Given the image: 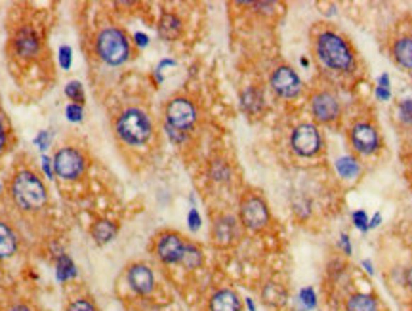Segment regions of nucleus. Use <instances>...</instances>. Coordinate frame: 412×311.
Masks as SVG:
<instances>
[{"mask_svg":"<svg viewBox=\"0 0 412 311\" xmlns=\"http://www.w3.org/2000/svg\"><path fill=\"white\" fill-rule=\"evenodd\" d=\"M351 220H353V225H355L359 231H368V214L365 210H355L353 214H351Z\"/></svg>","mask_w":412,"mask_h":311,"instance_id":"7c9ffc66","label":"nucleus"},{"mask_svg":"<svg viewBox=\"0 0 412 311\" xmlns=\"http://www.w3.org/2000/svg\"><path fill=\"white\" fill-rule=\"evenodd\" d=\"M13 52L21 59H31L40 52V38L33 27H21L13 35Z\"/></svg>","mask_w":412,"mask_h":311,"instance_id":"2eb2a0df","label":"nucleus"},{"mask_svg":"<svg viewBox=\"0 0 412 311\" xmlns=\"http://www.w3.org/2000/svg\"><path fill=\"white\" fill-rule=\"evenodd\" d=\"M35 141H37V146L40 149H48V146H50V136H48V132H40Z\"/></svg>","mask_w":412,"mask_h":311,"instance_id":"4c0bfd02","label":"nucleus"},{"mask_svg":"<svg viewBox=\"0 0 412 311\" xmlns=\"http://www.w3.org/2000/svg\"><path fill=\"white\" fill-rule=\"evenodd\" d=\"M261 298H264L266 305L279 310V307H283L288 302V293H286V288L281 283L269 281L261 288Z\"/></svg>","mask_w":412,"mask_h":311,"instance_id":"6ab92c4d","label":"nucleus"},{"mask_svg":"<svg viewBox=\"0 0 412 311\" xmlns=\"http://www.w3.org/2000/svg\"><path fill=\"white\" fill-rule=\"evenodd\" d=\"M114 134L126 146H146L153 136L151 117L140 107L124 109L114 119Z\"/></svg>","mask_w":412,"mask_h":311,"instance_id":"7ed1b4c3","label":"nucleus"},{"mask_svg":"<svg viewBox=\"0 0 412 311\" xmlns=\"http://www.w3.org/2000/svg\"><path fill=\"white\" fill-rule=\"evenodd\" d=\"M376 98H378L380 102H387V100L392 98V90L382 88V86H376Z\"/></svg>","mask_w":412,"mask_h":311,"instance_id":"58836bf2","label":"nucleus"},{"mask_svg":"<svg viewBox=\"0 0 412 311\" xmlns=\"http://www.w3.org/2000/svg\"><path fill=\"white\" fill-rule=\"evenodd\" d=\"M300 302L304 305L305 310H315L317 307V294H315V288L313 286H304L300 291Z\"/></svg>","mask_w":412,"mask_h":311,"instance_id":"c756f323","label":"nucleus"},{"mask_svg":"<svg viewBox=\"0 0 412 311\" xmlns=\"http://www.w3.org/2000/svg\"><path fill=\"white\" fill-rule=\"evenodd\" d=\"M134 40H136V46H140V48H146L149 45V37L143 35V33H136L134 35Z\"/></svg>","mask_w":412,"mask_h":311,"instance_id":"ea45409f","label":"nucleus"},{"mask_svg":"<svg viewBox=\"0 0 412 311\" xmlns=\"http://www.w3.org/2000/svg\"><path fill=\"white\" fill-rule=\"evenodd\" d=\"M182 266L187 269V271H195L199 267L204 264V254H203V248L195 245V242H185V250L184 256H182V262H179Z\"/></svg>","mask_w":412,"mask_h":311,"instance_id":"b1692460","label":"nucleus"},{"mask_svg":"<svg viewBox=\"0 0 412 311\" xmlns=\"http://www.w3.org/2000/svg\"><path fill=\"white\" fill-rule=\"evenodd\" d=\"M165 121L168 128L187 134L199 121L197 105L187 95H174L165 105Z\"/></svg>","mask_w":412,"mask_h":311,"instance_id":"423d86ee","label":"nucleus"},{"mask_svg":"<svg viewBox=\"0 0 412 311\" xmlns=\"http://www.w3.org/2000/svg\"><path fill=\"white\" fill-rule=\"evenodd\" d=\"M166 130H168V138H170L174 143H182V141L187 138V134L185 132H179V130H174V128H168L166 127Z\"/></svg>","mask_w":412,"mask_h":311,"instance_id":"c9c22d12","label":"nucleus"},{"mask_svg":"<svg viewBox=\"0 0 412 311\" xmlns=\"http://www.w3.org/2000/svg\"><path fill=\"white\" fill-rule=\"evenodd\" d=\"M313 52L319 65L334 75H351L357 71V54L342 33L323 27L313 35Z\"/></svg>","mask_w":412,"mask_h":311,"instance_id":"f257e3e1","label":"nucleus"},{"mask_svg":"<svg viewBox=\"0 0 412 311\" xmlns=\"http://www.w3.org/2000/svg\"><path fill=\"white\" fill-rule=\"evenodd\" d=\"M126 283L138 296H149L155 291V274L147 264L136 262L126 269Z\"/></svg>","mask_w":412,"mask_h":311,"instance_id":"4468645a","label":"nucleus"},{"mask_svg":"<svg viewBox=\"0 0 412 311\" xmlns=\"http://www.w3.org/2000/svg\"><path fill=\"white\" fill-rule=\"evenodd\" d=\"M348 138L351 147H353V151L359 153V155H375L376 151H380V132H378V128L372 122H355L353 127L349 128Z\"/></svg>","mask_w":412,"mask_h":311,"instance_id":"9d476101","label":"nucleus"},{"mask_svg":"<svg viewBox=\"0 0 412 311\" xmlns=\"http://www.w3.org/2000/svg\"><path fill=\"white\" fill-rule=\"evenodd\" d=\"M247 305H248V311H256V305H254V302L250 298H247Z\"/></svg>","mask_w":412,"mask_h":311,"instance_id":"09e8293b","label":"nucleus"},{"mask_svg":"<svg viewBox=\"0 0 412 311\" xmlns=\"http://www.w3.org/2000/svg\"><path fill=\"white\" fill-rule=\"evenodd\" d=\"M65 95L69 98L71 103H76V105H83L84 103V90L83 84L78 81H71L67 86H65Z\"/></svg>","mask_w":412,"mask_h":311,"instance_id":"c85d7f7f","label":"nucleus"},{"mask_svg":"<svg viewBox=\"0 0 412 311\" xmlns=\"http://www.w3.org/2000/svg\"><path fill=\"white\" fill-rule=\"evenodd\" d=\"M42 166H45V170H46V176H48V178H52V170H50V160L46 159H42Z\"/></svg>","mask_w":412,"mask_h":311,"instance_id":"de8ad7c7","label":"nucleus"},{"mask_svg":"<svg viewBox=\"0 0 412 311\" xmlns=\"http://www.w3.org/2000/svg\"><path fill=\"white\" fill-rule=\"evenodd\" d=\"M392 56H394L395 64L403 67L406 71H412V37L405 35L394 40L392 46Z\"/></svg>","mask_w":412,"mask_h":311,"instance_id":"a211bd4d","label":"nucleus"},{"mask_svg":"<svg viewBox=\"0 0 412 311\" xmlns=\"http://www.w3.org/2000/svg\"><path fill=\"white\" fill-rule=\"evenodd\" d=\"M378 86H382V88H389V75H387V73H384V75L380 76Z\"/></svg>","mask_w":412,"mask_h":311,"instance_id":"c03bdc74","label":"nucleus"},{"mask_svg":"<svg viewBox=\"0 0 412 311\" xmlns=\"http://www.w3.org/2000/svg\"><path fill=\"white\" fill-rule=\"evenodd\" d=\"M340 248H342L343 254H346V256H349L351 252H353V248H351V242H349V237L346 235V233H342V235H340Z\"/></svg>","mask_w":412,"mask_h":311,"instance_id":"e433bc0d","label":"nucleus"},{"mask_svg":"<svg viewBox=\"0 0 412 311\" xmlns=\"http://www.w3.org/2000/svg\"><path fill=\"white\" fill-rule=\"evenodd\" d=\"M241 107L245 113L258 115L264 109V92L256 86H248L241 94Z\"/></svg>","mask_w":412,"mask_h":311,"instance_id":"4be33fe9","label":"nucleus"},{"mask_svg":"<svg viewBox=\"0 0 412 311\" xmlns=\"http://www.w3.org/2000/svg\"><path fill=\"white\" fill-rule=\"evenodd\" d=\"M4 149H6V128L0 121V153L4 151Z\"/></svg>","mask_w":412,"mask_h":311,"instance_id":"a19ab883","label":"nucleus"},{"mask_svg":"<svg viewBox=\"0 0 412 311\" xmlns=\"http://www.w3.org/2000/svg\"><path fill=\"white\" fill-rule=\"evenodd\" d=\"M208 311H242V300L233 288H218L216 293L210 294Z\"/></svg>","mask_w":412,"mask_h":311,"instance_id":"dca6fc26","label":"nucleus"},{"mask_svg":"<svg viewBox=\"0 0 412 311\" xmlns=\"http://www.w3.org/2000/svg\"><path fill=\"white\" fill-rule=\"evenodd\" d=\"M184 33V21L179 18L178 13L174 12H165L159 19V35L160 38H165L168 42L172 40H178Z\"/></svg>","mask_w":412,"mask_h":311,"instance_id":"f3484780","label":"nucleus"},{"mask_svg":"<svg viewBox=\"0 0 412 311\" xmlns=\"http://www.w3.org/2000/svg\"><path fill=\"white\" fill-rule=\"evenodd\" d=\"M290 149L304 159L315 157L323 149V136L319 132V128L311 122L298 124L290 134Z\"/></svg>","mask_w":412,"mask_h":311,"instance_id":"1a4fd4ad","label":"nucleus"},{"mask_svg":"<svg viewBox=\"0 0 412 311\" xmlns=\"http://www.w3.org/2000/svg\"><path fill=\"white\" fill-rule=\"evenodd\" d=\"M187 222H189L191 231H199L201 228V214L197 212V209L189 210V216H187Z\"/></svg>","mask_w":412,"mask_h":311,"instance_id":"f704fd0d","label":"nucleus"},{"mask_svg":"<svg viewBox=\"0 0 412 311\" xmlns=\"http://www.w3.org/2000/svg\"><path fill=\"white\" fill-rule=\"evenodd\" d=\"M185 239L178 231H163L157 241H155V256L159 258L160 264L165 266H176L182 262L185 250Z\"/></svg>","mask_w":412,"mask_h":311,"instance_id":"f8f14e48","label":"nucleus"},{"mask_svg":"<svg viewBox=\"0 0 412 311\" xmlns=\"http://www.w3.org/2000/svg\"><path fill=\"white\" fill-rule=\"evenodd\" d=\"M6 311H33L27 304H13L12 307H8Z\"/></svg>","mask_w":412,"mask_h":311,"instance_id":"37998d69","label":"nucleus"},{"mask_svg":"<svg viewBox=\"0 0 412 311\" xmlns=\"http://www.w3.org/2000/svg\"><path fill=\"white\" fill-rule=\"evenodd\" d=\"M399 119L401 122L412 127V100H403L399 103Z\"/></svg>","mask_w":412,"mask_h":311,"instance_id":"2f4dec72","label":"nucleus"},{"mask_svg":"<svg viewBox=\"0 0 412 311\" xmlns=\"http://www.w3.org/2000/svg\"><path fill=\"white\" fill-rule=\"evenodd\" d=\"M269 84L275 94L283 98V100H296L302 90H304V83L298 76V73L292 69L290 65H279L275 67L269 76Z\"/></svg>","mask_w":412,"mask_h":311,"instance_id":"9b49d317","label":"nucleus"},{"mask_svg":"<svg viewBox=\"0 0 412 311\" xmlns=\"http://www.w3.org/2000/svg\"><path fill=\"white\" fill-rule=\"evenodd\" d=\"M71 54H73V52H71L69 46H61V50H59V64H61L64 69H69L71 67V59H73Z\"/></svg>","mask_w":412,"mask_h":311,"instance_id":"72a5a7b5","label":"nucleus"},{"mask_svg":"<svg viewBox=\"0 0 412 311\" xmlns=\"http://www.w3.org/2000/svg\"><path fill=\"white\" fill-rule=\"evenodd\" d=\"M67 119L71 122H81L83 121V105H76V103H69L67 105Z\"/></svg>","mask_w":412,"mask_h":311,"instance_id":"473e14b6","label":"nucleus"},{"mask_svg":"<svg viewBox=\"0 0 412 311\" xmlns=\"http://www.w3.org/2000/svg\"><path fill=\"white\" fill-rule=\"evenodd\" d=\"M18 252V235L12 225L0 220V260H8Z\"/></svg>","mask_w":412,"mask_h":311,"instance_id":"412c9836","label":"nucleus"},{"mask_svg":"<svg viewBox=\"0 0 412 311\" xmlns=\"http://www.w3.org/2000/svg\"><path fill=\"white\" fill-rule=\"evenodd\" d=\"M119 233V223L111 222V220H98V222L90 228V235L95 241V245H109Z\"/></svg>","mask_w":412,"mask_h":311,"instance_id":"aec40b11","label":"nucleus"},{"mask_svg":"<svg viewBox=\"0 0 412 311\" xmlns=\"http://www.w3.org/2000/svg\"><path fill=\"white\" fill-rule=\"evenodd\" d=\"M311 117L321 124H332L342 115V102L332 90H315L310 98Z\"/></svg>","mask_w":412,"mask_h":311,"instance_id":"0eeeda50","label":"nucleus"},{"mask_svg":"<svg viewBox=\"0 0 412 311\" xmlns=\"http://www.w3.org/2000/svg\"><path fill=\"white\" fill-rule=\"evenodd\" d=\"M65 311H100L94 300L88 296H75L69 300V304L65 305Z\"/></svg>","mask_w":412,"mask_h":311,"instance_id":"cd10ccee","label":"nucleus"},{"mask_svg":"<svg viewBox=\"0 0 412 311\" xmlns=\"http://www.w3.org/2000/svg\"><path fill=\"white\" fill-rule=\"evenodd\" d=\"M363 267H365V269H367L370 275H375V269H372V262L370 260H363Z\"/></svg>","mask_w":412,"mask_h":311,"instance_id":"49530a36","label":"nucleus"},{"mask_svg":"<svg viewBox=\"0 0 412 311\" xmlns=\"http://www.w3.org/2000/svg\"><path fill=\"white\" fill-rule=\"evenodd\" d=\"M334 166H336L338 176L343 180H355L357 176L361 174V165H359V160H357L355 157H351V155L340 157Z\"/></svg>","mask_w":412,"mask_h":311,"instance_id":"a878e982","label":"nucleus"},{"mask_svg":"<svg viewBox=\"0 0 412 311\" xmlns=\"http://www.w3.org/2000/svg\"><path fill=\"white\" fill-rule=\"evenodd\" d=\"M405 283H406V286H408V288H412V266L405 271Z\"/></svg>","mask_w":412,"mask_h":311,"instance_id":"a18cd8bd","label":"nucleus"},{"mask_svg":"<svg viewBox=\"0 0 412 311\" xmlns=\"http://www.w3.org/2000/svg\"><path fill=\"white\" fill-rule=\"evenodd\" d=\"M346 311H380V305L372 294L357 293L346 300Z\"/></svg>","mask_w":412,"mask_h":311,"instance_id":"5701e85b","label":"nucleus"},{"mask_svg":"<svg viewBox=\"0 0 412 311\" xmlns=\"http://www.w3.org/2000/svg\"><path fill=\"white\" fill-rule=\"evenodd\" d=\"M208 176L216 184H228V182H231L233 170H231V165L225 159H214L210 160Z\"/></svg>","mask_w":412,"mask_h":311,"instance_id":"393cba45","label":"nucleus"},{"mask_svg":"<svg viewBox=\"0 0 412 311\" xmlns=\"http://www.w3.org/2000/svg\"><path fill=\"white\" fill-rule=\"evenodd\" d=\"M239 222L242 228L252 233H260L271 223V212L260 193L248 191L242 195L239 203Z\"/></svg>","mask_w":412,"mask_h":311,"instance_id":"39448f33","label":"nucleus"},{"mask_svg":"<svg viewBox=\"0 0 412 311\" xmlns=\"http://www.w3.org/2000/svg\"><path fill=\"white\" fill-rule=\"evenodd\" d=\"M95 54L107 65L119 67L126 64L132 54L126 33L119 27H105L95 37Z\"/></svg>","mask_w":412,"mask_h":311,"instance_id":"20e7f679","label":"nucleus"},{"mask_svg":"<svg viewBox=\"0 0 412 311\" xmlns=\"http://www.w3.org/2000/svg\"><path fill=\"white\" fill-rule=\"evenodd\" d=\"M239 220L231 214H218L212 220V228H210V237H212V245L216 248H231L235 242L239 241L241 237V229H239Z\"/></svg>","mask_w":412,"mask_h":311,"instance_id":"ddd939ff","label":"nucleus"},{"mask_svg":"<svg viewBox=\"0 0 412 311\" xmlns=\"http://www.w3.org/2000/svg\"><path fill=\"white\" fill-rule=\"evenodd\" d=\"M54 172L57 176L65 182H73V180H78L86 172V157L83 155V151H78L76 147H61L59 151H56L54 155Z\"/></svg>","mask_w":412,"mask_h":311,"instance_id":"6e6552de","label":"nucleus"},{"mask_svg":"<svg viewBox=\"0 0 412 311\" xmlns=\"http://www.w3.org/2000/svg\"><path fill=\"white\" fill-rule=\"evenodd\" d=\"M380 223H382V214H380V212H376L375 216H372V220H368V229L378 228Z\"/></svg>","mask_w":412,"mask_h":311,"instance_id":"79ce46f5","label":"nucleus"},{"mask_svg":"<svg viewBox=\"0 0 412 311\" xmlns=\"http://www.w3.org/2000/svg\"><path fill=\"white\" fill-rule=\"evenodd\" d=\"M10 193L16 206L27 214H38L48 206V189L45 182L33 170H19L12 180Z\"/></svg>","mask_w":412,"mask_h":311,"instance_id":"f03ea898","label":"nucleus"},{"mask_svg":"<svg viewBox=\"0 0 412 311\" xmlns=\"http://www.w3.org/2000/svg\"><path fill=\"white\" fill-rule=\"evenodd\" d=\"M56 275L59 281H67L71 277H75V264L71 260L67 254H61L57 258V266H56Z\"/></svg>","mask_w":412,"mask_h":311,"instance_id":"bb28decb","label":"nucleus"}]
</instances>
